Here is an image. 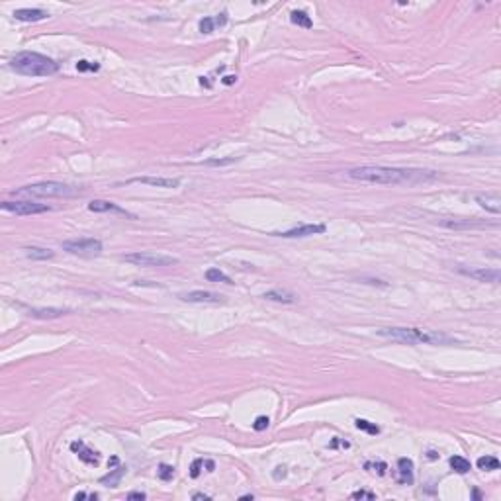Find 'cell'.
Segmentation results:
<instances>
[{
	"label": "cell",
	"mask_w": 501,
	"mask_h": 501,
	"mask_svg": "<svg viewBox=\"0 0 501 501\" xmlns=\"http://www.w3.org/2000/svg\"><path fill=\"white\" fill-rule=\"evenodd\" d=\"M351 180L358 182H368V184H419V182H429L435 180L439 175L435 171H423V169H397V166H374V164H364L357 169H349L345 173Z\"/></svg>",
	"instance_id": "cell-1"
},
{
	"label": "cell",
	"mask_w": 501,
	"mask_h": 501,
	"mask_svg": "<svg viewBox=\"0 0 501 501\" xmlns=\"http://www.w3.org/2000/svg\"><path fill=\"white\" fill-rule=\"evenodd\" d=\"M378 335L397 341V343H407V345H452V343H456L445 333L427 331V329H419V327H386Z\"/></svg>",
	"instance_id": "cell-2"
},
{
	"label": "cell",
	"mask_w": 501,
	"mask_h": 501,
	"mask_svg": "<svg viewBox=\"0 0 501 501\" xmlns=\"http://www.w3.org/2000/svg\"><path fill=\"white\" fill-rule=\"evenodd\" d=\"M10 67L26 76H51L59 71V65L47 55L36 51H22L10 59Z\"/></svg>",
	"instance_id": "cell-3"
},
{
	"label": "cell",
	"mask_w": 501,
	"mask_h": 501,
	"mask_svg": "<svg viewBox=\"0 0 501 501\" xmlns=\"http://www.w3.org/2000/svg\"><path fill=\"white\" fill-rule=\"evenodd\" d=\"M76 190L63 182H37L30 186H22L14 192V196H36V198H61L74 196Z\"/></svg>",
	"instance_id": "cell-4"
},
{
	"label": "cell",
	"mask_w": 501,
	"mask_h": 501,
	"mask_svg": "<svg viewBox=\"0 0 501 501\" xmlns=\"http://www.w3.org/2000/svg\"><path fill=\"white\" fill-rule=\"evenodd\" d=\"M125 263L133 265V267H145V269H161V267H173L179 263V259L175 257H166V255H157V253H147V251H137V253H129L124 257Z\"/></svg>",
	"instance_id": "cell-5"
},
{
	"label": "cell",
	"mask_w": 501,
	"mask_h": 501,
	"mask_svg": "<svg viewBox=\"0 0 501 501\" xmlns=\"http://www.w3.org/2000/svg\"><path fill=\"white\" fill-rule=\"evenodd\" d=\"M63 251L76 257H96L102 253V241L98 239H71L61 243Z\"/></svg>",
	"instance_id": "cell-6"
},
{
	"label": "cell",
	"mask_w": 501,
	"mask_h": 501,
	"mask_svg": "<svg viewBox=\"0 0 501 501\" xmlns=\"http://www.w3.org/2000/svg\"><path fill=\"white\" fill-rule=\"evenodd\" d=\"M0 208L4 212H10V214L16 215H36V214H45L49 212L51 208L47 204H36V202H2Z\"/></svg>",
	"instance_id": "cell-7"
},
{
	"label": "cell",
	"mask_w": 501,
	"mask_h": 501,
	"mask_svg": "<svg viewBox=\"0 0 501 501\" xmlns=\"http://www.w3.org/2000/svg\"><path fill=\"white\" fill-rule=\"evenodd\" d=\"M325 231H327L325 223H305V225H298V227H292V229H288V231L272 233V235H278V237H284V239H296V237L319 235V233H325Z\"/></svg>",
	"instance_id": "cell-8"
},
{
	"label": "cell",
	"mask_w": 501,
	"mask_h": 501,
	"mask_svg": "<svg viewBox=\"0 0 501 501\" xmlns=\"http://www.w3.org/2000/svg\"><path fill=\"white\" fill-rule=\"evenodd\" d=\"M180 300L190 302V304H219L221 296L214 294V292H206V290H194V292L180 294Z\"/></svg>",
	"instance_id": "cell-9"
},
{
	"label": "cell",
	"mask_w": 501,
	"mask_h": 501,
	"mask_svg": "<svg viewBox=\"0 0 501 501\" xmlns=\"http://www.w3.org/2000/svg\"><path fill=\"white\" fill-rule=\"evenodd\" d=\"M462 274L478 280V282H491V284H497L501 280V272L497 269H460Z\"/></svg>",
	"instance_id": "cell-10"
},
{
	"label": "cell",
	"mask_w": 501,
	"mask_h": 501,
	"mask_svg": "<svg viewBox=\"0 0 501 501\" xmlns=\"http://www.w3.org/2000/svg\"><path fill=\"white\" fill-rule=\"evenodd\" d=\"M71 450L72 452H76V454H78V458H80L82 462H87V464L98 466V462H100L98 452H96V450H92V448H89L85 443H82V441H74V443H71Z\"/></svg>",
	"instance_id": "cell-11"
},
{
	"label": "cell",
	"mask_w": 501,
	"mask_h": 501,
	"mask_svg": "<svg viewBox=\"0 0 501 501\" xmlns=\"http://www.w3.org/2000/svg\"><path fill=\"white\" fill-rule=\"evenodd\" d=\"M133 182H141V184H149V186H157V188H177L180 184L179 179H161V177H139V179H131L127 180V184H133Z\"/></svg>",
	"instance_id": "cell-12"
},
{
	"label": "cell",
	"mask_w": 501,
	"mask_h": 501,
	"mask_svg": "<svg viewBox=\"0 0 501 501\" xmlns=\"http://www.w3.org/2000/svg\"><path fill=\"white\" fill-rule=\"evenodd\" d=\"M89 210L90 212H96V214H102V212H118V214H124L127 217H135V215H131L129 212H125L122 210L120 206H116V204H112V202H108V200H92L89 204Z\"/></svg>",
	"instance_id": "cell-13"
},
{
	"label": "cell",
	"mask_w": 501,
	"mask_h": 501,
	"mask_svg": "<svg viewBox=\"0 0 501 501\" xmlns=\"http://www.w3.org/2000/svg\"><path fill=\"white\" fill-rule=\"evenodd\" d=\"M49 16L45 10H39V8H20L14 12V18L20 20V22H39V20H45Z\"/></svg>",
	"instance_id": "cell-14"
},
{
	"label": "cell",
	"mask_w": 501,
	"mask_h": 501,
	"mask_svg": "<svg viewBox=\"0 0 501 501\" xmlns=\"http://www.w3.org/2000/svg\"><path fill=\"white\" fill-rule=\"evenodd\" d=\"M397 472H399V476H397V483H401V485H411L413 483V462L409 458H399L397 460Z\"/></svg>",
	"instance_id": "cell-15"
},
{
	"label": "cell",
	"mask_w": 501,
	"mask_h": 501,
	"mask_svg": "<svg viewBox=\"0 0 501 501\" xmlns=\"http://www.w3.org/2000/svg\"><path fill=\"white\" fill-rule=\"evenodd\" d=\"M69 309H59V307H41V309H30V317L34 319H57V317H63L67 315Z\"/></svg>",
	"instance_id": "cell-16"
},
{
	"label": "cell",
	"mask_w": 501,
	"mask_h": 501,
	"mask_svg": "<svg viewBox=\"0 0 501 501\" xmlns=\"http://www.w3.org/2000/svg\"><path fill=\"white\" fill-rule=\"evenodd\" d=\"M476 202L485 208L487 212H491V214H499L501 212V200L499 196H476Z\"/></svg>",
	"instance_id": "cell-17"
},
{
	"label": "cell",
	"mask_w": 501,
	"mask_h": 501,
	"mask_svg": "<svg viewBox=\"0 0 501 501\" xmlns=\"http://www.w3.org/2000/svg\"><path fill=\"white\" fill-rule=\"evenodd\" d=\"M265 298L270 302H280V304H294L296 302V296L290 292H284V290H270L265 294Z\"/></svg>",
	"instance_id": "cell-18"
},
{
	"label": "cell",
	"mask_w": 501,
	"mask_h": 501,
	"mask_svg": "<svg viewBox=\"0 0 501 501\" xmlns=\"http://www.w3.org/2000/svg\"><path fill=\"white\" fill-rule=\"evenodd\" d=\"M227 22V14H219L217 18H204L200 22V32L202 34H212L215 26H223Z\"/></svg>",
	"instance_id": "cell-19"
},
{
	"label": "cell",
	"mask_w": 501,
	"mask_h": 501,
	"mask_svg": "<svg viewBox=\"0 0 501 501\" xmlns=\"http://www.w3.org/2000/svg\"><path fill=\"white\" fill-rule=\"evenodd\" d=\"M124 474H125V468L124 466H118V468H114L108 476H102V478H100V483H102V485H110V487H116V485L120 483V480H122Z\"/></svg>",
	"instance_id": "cell-20"
},
{
	"label": "cell",
	"mask_w": 501,
	"mask_h": 501,
	"mask_svg": "<svg viewBox=\"0 0 501 501\" xmlns=\"http://www.w3.org/2000/svg\"><path fill=\"white\" fill-rule=\"evenodd\" d=\"M26 255L30 259H36V261H47V259H53L55 253L51 249H43V247H28L26 249Z\"/></svg>",
	"instance_id": "cell-21"
},
{
	"label": "cell",
	"mask_w": 501,
	"mask_h": 501,
	"mask_svg": "<svg viewBox=\"0 0 501 501\" xmlns=\"http://www.w3.org/2000/svg\"><path fill=\"white\" fill-rule=\"evenodd\" d=\"M290 20H292V24H296V26H300V28H305V30L313 28V22H311V18L305 14L304 10H294V12L290 14Z\"/></svg>",
	"instance_id": "cell-22"
},
{
	"label": "cell",
	"mask_w": 501,
	"mask_h": 501,
	"mask_svg": "<svg viewBox=\"0 0 501 501\" xmlns=\"http://www.w3.org/2000/svg\"><path fill=\"white\" fill-rule=\"evenodd\" d=\"M448 464H450V468H452L454 472H458V474H468V472L472 470L470 460H466L462 456H452V458L448 460Z\"/></svg>",
	"instance_id": "cell-23"
},
{
	"label": "cell",
	"mask_w": 501,
	"mask_h": 501,
	"mask_svg": "<svg viewBox=\"0 0 501 501\" xmlns=\"http://www.w3.org/2000/svg\"><path fill=\"white\" fill-rule=\"evenodd\" d=\"M206 278L210 280V282H223V284H233V280L225 274V272H221L219 269H208L206 270Z\"/></svg>",
	"instance_id": "cell-24"
},
{
	"label": "cell",
	"mask_w": 501,
	"mask_h": 501,
	"mask_svg": "<svg viewBox=\"0 0 501 501\" xmlns=\"http://www.w3.org/2000/svg\"><path fill=\"white\" fill-rule=\"evenodd\" d=\"M476 464H478L480 470H487V472H489V470H499V466H501L499 460H497L495 456H482V458H478Z\"/></svg>",
	"instance_id": "cell-25"
},
{
	"label": "cell",
	"mask_w": 501,
	"mask_h": 501,
	"mask_svg": "<svg viewBox=\"0 0 501 501\" xmlns=\"http://www.w3.org/2000/svg\"><path fill=\"white\" fill-rule=\"evenodd\" d=\"M355 423H357V427L360 431H366V433H370V435H378V433H380V427H378L376 423L366 421V419H357Z\"/></svg>",
	"instance_id": "cell-26"
},
{
	"label": "cell",
	"mask_w": 501,
	"mask_h": 501,
	"mask_svg": "<svg viewBox=\"0 0 501 501\" xmlns=\"http://www.w3.org/2000/svg\"><path fill=\"white\" fill-rule=\"evenodd\" d=\"M157 476L161 478L162 482H169V480L175 478V468L169 464H161L159 466V470H157Z\"/></svg>",
	"instance_id": "cell-27"
},
{
	"label": "cell",
	"mask_w": 501,
	"mask_h": 501,
	"mask_svg": "<svg viewBox=\"0 0 501 501\" xmlns=\"http://www.w3.org/2000/svg\"><path fill=\"white\" fill-rule=\"evenodd\" d=\"M100 69V65L98 63H90V61H78L76 63V71L78 72H85V71H98Z\"/></svg>",
	"instance_id": "cell-28"
},
{
	"label": "cell",
	"mask_w": 501,
	"mask_h": 501,
	"mask_svg": "<svg viewBox=\"0 0 501 501\" xmlns=\"http://www.w3.org/2000/svg\"><path fill=\"white\" fill-rule=\"evenodd\" d=\"M364 468H366V470H368V468H374V472H378V476H384L386 470H388V464H386V462H366Z\"/></svg>",
	"instance_id": "cell-29"
},
{
	"label": "cell",
	"mask_w": 501,
	"mask_h": 501,
	"mask_svg": "<svg viewBox=\"0 0 501 501\" xmlns=\"http://www.w3.org/2000/svg\"><path fill=\"white\" fill-rule=\"evenodd\" d=\"M269 423H270L269 417L261 415V417H257V419H255V423H253V429H255V431H265L267 427H269Z\"/></svg>",
	"instance_id": "cell-30"
},
{
	"label": "cell",
	"mask_w": 501,
	"mask_h": 501,
	"mask_svg": "<svg viewBox=\"0 0 501 501\" xmlns=\"http://www.w3.org/2000/svg\"><path fill=\"white\" fill-rule=\"evenodd\" d=\"M351 499H376V493L358 489V491H353V493H351Z\"/></svg>",
	"instance_id": "cell-31"
},
{
	"label": "cell",
	"mask_w": 501,
	"mask_h": 501,
	"mask_svg": "<svg viewBox=\"0 0 501 501\" xmlns=\"http://www.w3.org/2000/svg\"><path fill=\"white\" fill-rule=\"evenodd\" d=\"M202 464H204L202 458H196V460L192 462V466H190V476H192V478H198V476H200V472H202L200 468H202Z\"/></svg>",
	"instance_id": "cell-32"
},
{
	"label": "cell",
	"mask_w": 501,
	"mask_h": 501,
	"mask_svg": "<svg viewBox=\"0 0 501 501\" xmlns=\"http://www.w3.org/2000/svg\"><path fill=\"white\" fill-rule=\"evenodd\" d=\"M127 499L129 501H133V499L143 501V499H147V495H145L143 491H129V493H127Z\"/></svg>",
	"instance_id": "cell-33"
},
{
	"label": "cell",
	"mask_w": 501,
	"mask_h": 501,
	"mask_svg": "<svg viewBox=\"0 0 501 501\" xmlns=\"http://www.w3.org/2000/svg\"><path fill=\"white\" fill-rule=\"evenodd\" d=\"M233 161H237L235 157H231V159H223V161H219V159H212V161H208L206 164H229V162H233Z\"/></svg>",
	"instance_id": "cell-34"
},
{
	"label": "cell",
	"mask_w": 501,
	"mask_h": 501,
	"mask_svg": "<svg viewBox=\"0 0 501 501\" xmlns=\"http://www.w3.org/2000/svg\"><path fill=\"white\" fill-rule=\"evenodd\" d=\"M235 80H237V76H235V74H227V76H223V78H221V82H223V85H233Z\"/></svg>",
	"instance_id": "cell-35"
},
{
	"label": "cell",
	"mask_w": 501,
	"mask_h": 501,
	"mask_svg": "<svg viewBox=\"0 0 501 501\" xmlns=\"http://www.w3.org/2000/svg\"><path fill=\"white\" fill-rule=\"evenodd\" d=\"M276 470H278V472H274V478H276V480H278L280 476H282V478L286 476V468H284V466H280V468H276Z\"/></svg>",
	"instance_id": "cell-36"
},
{
	"label": "cell",
	"mask_w": 501,
	"mask_h": 501,
	"mask_svg": "<svg viewBox=\"0 0 501 501\" xmlns=\"http://www.w3.org/2000/svg\"><path fill=\"white\" fill-rule=\"evenodd\" d=\"M192 499H204V501H210V495H206V493H194V495H192Z\"/></svg>",
	"instance_id": "cell-37"
},
{
	"label": "cell",
	"mask_w": 501,
	"mask_h": 501,
	"mask_svg": "<svg viewBox=\"0 0 501 501\" xmlns=\"http://www.w3.org/2000/svg\"><path fill=\"white\" fill-rule=\"evenodd\" d=\"M204 464H206V468H208V472H214L215 464H214V462H212V460H206Z\"/></svg>",
	"instance_id": "cell-38"
},
{
	"label": "cell",
	"mask_w": 501,
	"mask_h": 501,
	"mask_svg": "<svg viewBox=\"0 0 501 501\" xmlns=\"http://www.w3.org/2000/svg\"><path fill=\"white\" fill-rule=\"evenodd\" d=\"M87 497H90V495H87L85 491H80V493H76V495H74V501H78V499H87Z\"/></svg>",
	"instance_id": "cell-39"
},
{
	"label": "cell",
	"mask_w": 501,
	"mask_h": 501,
	"mask_svg": "<svg viewBox=\"0 0 501 501\" xmlns=\"http://www.w3.org/2000/svg\"><path fill=\"white\" fill-rule=\"evenodd\" d=\"M429 458H431V460H435V458H437V452H433V450H431V452H429Z\"/></svg>",
	"instance_id": "cell-40"
}]
</instances>
